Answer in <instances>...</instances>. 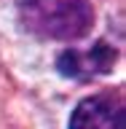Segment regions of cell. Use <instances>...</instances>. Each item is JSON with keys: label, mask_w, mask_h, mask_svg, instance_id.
<instances>
[{"label": "cell", "mask_w": 126, "mask_h": 129, "mask_svg": "<svg viewBox=\"0 0 126 129\" xmlns=\"http://www.w3.org/2000/svg\"><path fill=\"white\" fill-rule=\"evenodd\" d=\"M22 30L40 40H80L94 27L89 0H16Z\"/></svg>", "instance_id": "cell-1"}, {"label": "cell", "mask_w": 126, "mask_h": 129, "mask_svg": "<svg viewBox=\"0 0 126 129\" xmlns=\"http://www.w3.org/2000/svg\"><path fill=\"white\" fill-rule=\"evenodd\" d=\"M115 59H118V48L110 46L107 40H97L91 46H70L56 54V70L64 78L72 81H94L99 75H107V73L115 67Z\"/></svg>", "instance_id": "cell-2"}, {"label": "cell", "mask_w": 126, "mask_h": 129, "mask_svg": "<svg viewBox=\"0 0 126 129\" xmlns=\"http://www.w3.org/2000/svg\"><path fill=\"white\" fill-rule=\"evenodd\" d=\"M123 102L115 94H91L75 105L67 129H123Z\"/></svg>", "instance_id": "cell-3"}]
</instances>
